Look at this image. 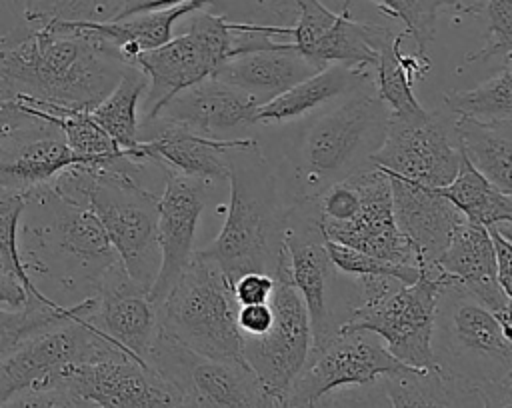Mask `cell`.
Wrapping results in <instances>:
<instances>
[{
    "label": "cell",
    "instance_id": "obj_18",
    "mask_svg": "<svg viewBox=\"0 0 512 408\" xmlns=\"http://www.w3.org/2000/svg\"><path fill=\"white\" fill-rule=\"evenodd\" d=\"M160 172L164 176V186L158 194L156 220L160 266L148 290V296L156 306L168 294L194 254L196 228L210 190L208 182L186 178L168 170Z\"/></svg>",
    "mask_w": 512,
    "mask_h": 408
},
{
    "label": "cell",
    "instance_id": "obj_15",
    "mask_svg": "<svg viewBox=\"0 0 512 408\" xmlns=\"http://www.w3.org/2000/svg\"><path fill=\"white\" fill-rule=\"evenodd\" d=\"M382 342L364 330H338L320 346L310 348L306 364L290 386L282 408L306 406L328 392L374 384L406 370Z\"/></svg>",
    "mask_w": 512,
    "mask_h": 408
},
{
    "label": "cell",
    "instance_id": "obj_2",
    "mask_svg": "<svg viewBox=\"0 0 512 408\" xmlns=\"http://www.w3.org/2000/svg\"><path fill=\"white\" fill-rule=\"evenodd\" d=\"M230 198L218 236L202 248L234 282L246 272H276L284 256V228L294 204L280 172L256 138L228 150Z\"/></svg>",
    "mask_w": 512,
    "mask_h": 408
},
{
    "label": "cell",
    "instance_id": "obj_25",
    "mask_svg": "<svg viewBox=\"0 0 512 408\" xmlns=\"http://www.w3.org/2000/svg\"><path fill=\"white\" fill-rule=\"evenodd\" d=\"M318 70L320 66L316 62L294 50L292 42L284 40L276 48L226 58L212 72V78L230 84L250 94L258 104H264Z\"/></svg>",
    "mask_w": 512,
    "mask_h": 408
},
{
    "label": "cell",
    "instance_id": "obj_27",
    "mask_svg": "<svg viewBox=\"0 0 512 408\" xmlns=\"http://www.w3.org/2000/svg\"><path fill=\"white\" fill-rule=\"evenodd\" d=\"M210 4L212 0H188L168 8L138 12L120 20L76 24L114 50L122 62L134 64L138 54L166 44L172 38V28L180 18L208 8Z\"/></svg>",
    "mask_w": 512,
    "mask_h": 408
},
{
    "label": "cell",
    "instance_id": "obj_3",
    "mask_svg": "<svg viewBox=\"0 0 512 408\" xmlns=\"http://www.w3.org/2000/svg\"><path fill=\"white\" fill-rule=\"evenodd\" d=\"M18 246L26 272L56 280L80 298L94 296L118 256L92 208L52 184L24 196Z\"/></svg>",
    "mask_w": 512,
    "mask_h": 408
},
{
    "label": "cell",
    "instance_id": "obj_13",
    "mask_svg": "<svg viewBox=\"0 0 512 408\" xmlns=\"http://www.w3.org/2000/svg\"><path fill=\"white\" fill-rule=\"evenodd\" d=\"M274 280L272 326L260 336H242V360L264 392L282 406L310 354L312 330L306 306L290 282L286 254L274 272Z\"/></svg>",
    "mask_w": 512,
    "mask_h": 408
},
{
    "label": "cell",
    "instance_id": "obj_24",
    "mask_svg": "<svg viewBox=\"0 0 512 408\" xmlns=\"http://www.w3.org/2000/svg\"><path fill=\"white\" fill-rule=\"evenodd\" d=\"M390 180L394 220L410 240L418 268H432L448 244L454 226L464 218L438 188L386 174Z\"/></svg>",
    "mask_w": 512,
    "mask_h": 408
},
{
    "label": "cell",
    "instance_id": "obj_43",
    "mask_svg": "<svg viewBox=\"0 0 512 408\" xmlns=\"http://www.w3.org/2000/svg\"><path fill=\"white\" fill-rule=\"evenodd\" d=\"M42 122H48V120L32 114L22 104L14 100H0V142L22 128L38 126Z\"/></svg>",
    "mask_w": 512,
    "mask_h": 408
},
{
    "label": "cell",
    "instance_id": "obj_11",
    "mask_svg": "<svg viewBox=\"0 0 512 408\" xmlns=\"http://www.w3.org/2000/svg\"><path fill=\"white\" fill-rule=\"evenodd\" d=\"M236 42L232 20L220 12L198 10L188 30L172 36L166 44L138 54L136 66L146 74V116L154 118L158 108L176 92L212 76L230 58Z\"/></svg>",
    "mask_w": 512,
    "mask_h": 408
},
{
    "label": "cell",
    "instance_id": "obj_32",
    "mask_svg": "<svg viewBox=\"0 0 512 408\" xmlns=\"http://www.w3.org/2000/svg\"><path fill=\"white\" fill-rule=\"evenodd\" d=\"M390 408H456L460 392L436 368H406L378 380Z\"/></svg>",
    "mask_w": 512,
    "mask_h": 408
},
{
    "label": "cell",
    "instance_id": "obj_5",
    "mask_svg": "<svg viewBox=\"0 0 512 408\" xmlns=\"http://www.w3.org/2000/svg\"><path fill=\"white\" fill-rule=\"evenodd\" d=\"M390 120L374 82L344 96L340 104L316 116L296 138L288 154V172L280 174L292 202L314 200L330 184L372 166Z\"/></svg>",
    "mask_w": 512,
    "mask_h": 408
},
{
    "label": "cell",
    "instance_id": "obj_34",
    "mask_svg": "<svg viewBox=\"0 0 512 408\" xmlns=\"http://www.w3.org/2000/svg\"><path fill=\"white\" fill-rule=\"evenodd\" d=\"M380 10L404 24V32L414 40L416 52L428 54L436 36V20L444 10L474 14L482 0H376ZM350 6V0H344Z\"/></svg>",
    "mask_w": 512,
    "mask_h": 408
},
{
    "label": "cell",
    "instance_id": "obj_26",
    "mask_svg": "<svg viewBox=\"0 0 512 408\" xmlns=\"http://www.w3.org/2000/svg\"><path fill=\"white\" fill-rule=\"evenodd\" d=\"M372 84V68H356L348 64H328L284 90L276 98L264 102L256 110L258 124H282L304 118L336 98Z\"/></svg>",
    "mask_w": 512,
    "mask_h": 408
},
{
    "label": "cell",
    "instance_id": "obj_4",
    "mask_svg": "<svg viewBox=\"0 0 512 408\" xmlns=\"http://www.w3.org/2000/svg\"><path fill=\"white\" fill-rule=\"evenodd\" d=\"M142 172L144 162L124 154L110 166L74 164L50 184L92 208L128 276L150 290L160 266L158 194L144 186Z\"/></svg>",
    "mask_w": 512,
    "mask_h": 408
},
{
    "label": "cell",
    "instance_id": "obj_39",
    "mask_svg": "<svg viewBox=\"0 0 512 408\" xmlns=\"http://www.w3.org/2000/svg\"><path fill=\"white\" fill-rule=\"evenodd\" d=\"M300 408H390V404L380 388V382H374L328 392L326 396Z\"/></svg>",
    "mask_w": 512,
    "mask_h": 408
},
{
    "label": "cell",
    "instance_id": "obj_9",
    "mask_svg": "<svg viewBox=\"0 0 512 408\" xmlns=\"http://www.w3.org/2000/svg\"><path fill=\"white\" fill-rule=\"evenodd\" d=\"M92 304L94 296L74 302L70 316L36 330L0 358V404L20 390L50 386L70 364L128 356L86 320Z\"/></svg>",
    "mask_w": 512,
    "mask_h": 408
},
{
    "label": "cell",
    "instance_id": "obj_40",
    "mask_svg": "<svg viewBox=\"0 0 512 408\" xmlns=\"http://www.w3.org/2000/svg\"><path fill=\"white\" fill-rule=\"evenodd\" d=\"M0 408H78L76 402L60 386L26 388L10 396Z\"/></svg>",
    "mask_w": 512,
    "mask_h": 408
},
{
    "label": "cell",
    "instance_id": "obj_28",
    "mask_svg": "<svg viewBox=\"0 0 512 408\" xmlns=\"http://www.w3.org/2000/svg\"><path fill=\"white\" fill-rule=\"evenodd\" d=\"M462 156L498 190L512 194V120L480 122L454 116Z\"/></svg>",
    "mask_w": 512,
    "mask_h": 408
},
{
    "label": "cell",
    "instance_id": "obj_47",
    "mask_svg": "<svg viewBox=\"0 0 512 408\" xmlns=\"http://www.w3.org/2000/svg\"><path fill=\"white\" fill-rule=\"evenodd\" d=\"M0 272H4V268H2V262H0Z\"/></svg>",
    "mask_w": 512,
    "mask_h": 408
},
{
    "label": "cell",
    "instance_id": "obj_21",
    "mask_svg": "<svg viewBox=\"0 0 512 408\" xmlns=\"http://www.w3.org/2000/svg\"><path fill=\"white\" fill-rule=\"evenodd\" d=\"M258 106L250 94L208 76L168 98L150 120L206 138L228 140L240 138V132L258 124Z\"/></svg>",
    "mask_w": 512,
    "mask_h": 408
},
{
    "label": "cell",
    "instance_id": "obj_17",
    "mask_svg": "<svg viewBox=\"0 0 512 408\" xmlns=\"http://www.w3.org/2000/svg\"><path fill=\"white\" fill-rule=\"evenodd\" d=\"M348 178L360 194V208L346 222H320L324 236L394 264L418 266L410 240L394 220L390 180L386 172L372 164Z\"/></svg>",
    "mask_w": 512,
    "mask_h": 408
},
{
    "label": "cell",
    "instance_id": "obj_33",
    "mask_svg": "<svg viewBox=\"0 0 512 408\" xmlns=\"http://www.w3.org/2000/svg\"><path fill=\"white\" fill-rule=\"evenodd\" d=\"M406 32H394L392 38L380 48L378 62L372 68V82L378 98L388 106L392 116L398 118H418L426 114V108L418 102L414 94V84L410 82L404 62H402V42Z\"/></svg>",
    "mask_w": 512,
    "mask_h": 408
},
{
    "label": "cell",
    "instance_id": "obj_42",
    "mask_svg": "<svg viewBox=\"0 0 512 408\" xmlns=\"http://www.w3.org/2000/svg\"><path fill=\"white\" fill-rule=\"evenodd\" d=\"M508 224H492L486 226L492 248H494V264H496V280L502 290L512 296V238L510 232L500 228Z\"/></svg>",
    "mask_w": 512,
    "mask_h": 408
},
{
    "label": "cell",
    "instance_id": "obj_45",
    "mask_svg": "<svg viewBox=\"0 0 512 408\" xmlns=\"http://www.w3.org/2000/svg\"><path fill=\"white\" fill-rule=\"evenodd\" d=\"M476 408H512V380L476 390Z\"/></svg>",
    "mask_w": 512,
    "mask_h": 408
},
{
    "label": "cell",
    "instance_id": "obj_36",
    "mask_svg": "<svg viewBox=\"0 0 512 408\" xmlns=\"http://www.w3.org/2000/svg\"><path fill=\"white\" fill-rule=\"evenodd\" d=\"M24 208V196L16 192L0 190V262L4 272L12 274L28 296L50 298L32 282L30 274L24 268L20 246H18V222Z\"/></svg>",
    "mask_w": 512,
    "mask_h": 408
},
{
    "label": "cell",
    "instance_id": "obj_14",
    "mask_svg": "<svg viewBox=\"0 0 512 408\" xmlns=\"http://www.w3.org/2000/svg\"><path fill=\"white\" fill-rule=\"evenodd\" d=\"M454 116L446 110H426L418 118L390 114L386 136L370 162L406 182L440 188L460 164Z\"/></svg>",
    "mask_w": 512,
    "mask_h": 408
},
{
    "label": "cell",
    "instance_id": "obj_6",
    "mask_svg": "<svg viewBox=\"0 0 512 408\" xmlns=\"http://www.w3.org/2000/svg\"><path fill=\"white\" fill-rule=\"evenodd\" d=\"M430 348L434 368L460 390L512 380V332L460 284L440 292Z\"/></svg>",
    "mask_w": 512,
    "mask_h": 408
},
{
    "label": "cell",
    "instance_id": "obj_30",
    "mask_svg": "<svg viewBox=\"0 0 512 408\" xmlns=\"http://www.w3.org/2000/svg\"><path fill=\"white\" fill-rule=\"evenodd\" d=\"M146 88V74L136 64H128L116 86L92 110H88L90 118L124 152L138 144V102Z\"/></svg>",
    "mask_w": 512,
    "mask_h": 408
},
{
    "label": "cell",
    "instance_id": "obj_38",
    "mask_svg": "<svg viewBox=\"0 0 512 408\" xmlns=\"http://www.w3.org/2000/svg\"><path fill=\"white\" fill-rule=\"evenodd\" d=\"M474 14L486 18V44L470 52L466 62H484L494 56L510 58L512 52V0H482Z\"/></svg>",
    "mask_w": 512,
    "mask_h": 408
},
{
    "label": "cell",
    "instance_id": "obj_8",
    "mask_svg": "<svg viewBox=\"0 0 512 408\" xmlns=\"http://www.w3.org/2000/svg\"><path fill=\"white\" fill-rule=\"evenodd\" d=\"M284 254L290 282L310 318V348L320 346L340 330L356 308V288L352 278L338 272L328 258L316 198L290 206L284 228Z\"/></svg>",
    "mask_w": 512,
    "mask_h": 408
},
{
    "label": "cell",
    "instance_id": "obj_37",
    "mask_svg": "<svg viewBox=\"0 0 512 408\" xmlns=\"http://www.w3.org/2000/svg\"><path fill=\"white\" fill-rule=\"evenodd\" d=\"M326 252L334 268L352 278L354 276H390L400 280L402 284H412L420 274L418 266L394 264V262L358 252L354 248H348L344 244L332 242L328 238H326Z\"/></svg>",
    "mask_w": 512,
    "mask_h": 408
},
{
    "label": "cell",
    "instance_id": "obj_44",
    "mask_svg": "<svg viewBox=\"0 0 512 408\" xmlns=\"http://www.w3.org/2000/svg\"><path fill=\"white\" fill-rule=\"evenodd\" d=\"M274 320V312L270 302L268 304H250L238 306L236 310V324L242 336H260L264 334Z\"/></svg>",
    "mask_w": 512,
    "mask_h": 408
},
{
    "label": "cell",
    "instance_id": "obj_12",
    "mask_svg": "<svg viewBox=\"0 0 512 408\" xmlns=\"http://www.w3.org/2000/svg\"><path fill=\"white\" fill-rule=\"evenodd\" d=\"M146 362L180 392L190 408H282L264 392L246 362L196 354L162 332Z\"/></svg>",
    "mask_w": 512,
    "mask_h": 408
},
{
    "label": "cell",
    "instance_id": "obj_20",
    "mask_svg": "<svg viewBox=\"0 0 512 408\" xmlns=\"http://www.w3.org/2000/svg\"><path fill=\"white\" fill-rule=\"evenodd\" d=\"M248 140L250 136L216 140L158 120H144L138 128V144L124 154L158 170L212 184L228 178V150Z\"/></svg>",
    "mask_w": 512,
    "mask_h": 408
},
{
    "label": "cell",
    "instance_id": "obj_29",
    "mask_svg": "<svg viewBox=\"0 0 512 408\" xmlns=\"http://www.w3.org/2000/svg\"><path fill=\"white\" fill-rule=\"evenodd\" d=\"M438 194H442L464 218L482 226L512 222V194L492 186L464 156H460L454 178L440 186Z\"/></svg>",
    "mask_w": 512,
    "mask_h": 408
},
{
    "label": "cell",
    "instance_id": "obj_41",
    "mask_svg": "<svg viewBox=\"0 0 512 408\" xmlns=\"http://www.w3.org/2000/svg\"><path fill=\"white\" fill-rule=\"evenodd\" d=\"M274 286H276V280L272 274L246 272L232 282V294L238 306L268 304L272 298Z\"/></svg>",
    "mask_w": 512,
    "mask_h": 408
},
{
    "label": "cell",
    "instance_id": "obj_23",
    "mask_svg": "<svg viewBox=\"0 0 512 408\" xmlns=\"http://www.w3.org/2000/svg\"><path fill=\"white\" fill-rule=\"evenodd\" d=\"M80 164L52 122L22 128L0 142V190L30 194Z\"/></svg>",
    "mask_w": 512,
    "mask_h": 408
},
{
    "label": "cell",
    "instance_id": "obj_46",
    "mask_svg": "<svg viewBox=\"0 0 512 408\" xmlns=\"http://www.w3.org/2000/svg\"><path fill=\"white\" fill-rule=\"evenodd\" d=\"M28 294L22 284L8 272H0V306H22Z\"/></svg>",
    "mask_w": 512,
    "mask_h": 408
},
{
    "label": "cell",
    "instance_id": "obj_1",
    "mask_svg": "<svg viewBox=\"0 0 512 408\" xmlns=\"http://www.w3.org/2000/svg\"><path fill=\"white\" fill-rule=\"evenodd\" d=\"M126 66L76 22H26L0 38V100L88 112L116 86Z\"/></svg>",
    "mask_w": 512,
    "mask_h": 408
},
{
    "label": "cell",
    "instance_id": "obj_7",
    "mask_svg": "<svg viewBox=\"0 0 512 408\" xmlns=\"http://www.w3.org/2000/svg\"><path fill=\"white\" fill-rule=\"evenodd\" d=\"M236 310L238 304L228 276L210 256L194 250L190 262L158 304V326L162 334L196 354L244 362Z\"/></svg>",
    "mask_w": 512,
    "mask_h": 408
},
{
    "label": "cell",
    "instance_id": "obj_10",
    "mask_svg": "<svg viewBox=\"0 0 512 408\" xmlns=\"http://www.w3.org/2000/svg\"><path fill=\"white\" fill-rule=\"evenodd\" d=\"M450 280L436 268H420L412 284H404L372 306L354 310L340 330L374 334L400 364L408 368H434L432 326L442 288Z\"/></svg>",
    "mask_w": 512,
    "mask_h": 408
},
{
    "label": "cell",
    "instance_id": "obj_16",
    "mask_svg": "<svg viewBox=\"0 0 512 408\" xmlns=\"http://www.w3.org/2000/svg\"><path fill=\"white\" fill-rule=\"evenodd\" d=\"M50 386L66 390L78 408H190L160 372L132 356L70 364Z\"/></svg>",
    "mask_w": 512,
    "mask_h": 408
},
{
    "label": "cell",
    "instance_id": "obj_31",
    "mask_svg": "<svg viewBox=\"0 0 512 408\" xmlns=\"http://www.w3.org/2000/svg\"><path fill=\"white\" fill-rule=\"evenodd\" d=\"M446 112L480 122L512 120V60L504 58L502 68L470 90L444 94Z\"/></svg>",
    "mask_w": 512,
    "mask_h": 408
},
{
    "label": "cell",
    "instance_id": "obj_35",
    "mask_svg": "<svg viewBox=\"0 0 512 408\" xmlns=\"http://www.w3.org/2000/svg\"><path fill=\"white\" fill-rule=\"evenodd\" d=\"M74 304L64 306L52 298L28 296L22 306H0V358L12 352L24 338L72 314Z\"/></svg>",
    "mask_w": 512,
    "mask_h": 408
},
{
    "label": "cell",
    "instance_id": "obj_22",
    "mask_svg": "<svg viewBox=\"0 0 512 408\" xmlns=\"http://www.w3.org/2000/svg\"><path fill=\"white\" fill-rule=\"evenodd\" d=\"M434 266L450 282L460 284L472 298L486 306L498 318L506 332H512V296H508L496 280L494 248L486 226L462 218L454 226L448 244Z\"/></svg>",
    "mask_w": 512,
    "mask_h": 408
},
{
    "label": "cell",
    "instance_id": "obj_19",
    "mask_svg": "<svg viewBox=\"0 0 512 408\" xmlns=\"http://www.w3.org/2000/svg\"><path fill=\"white\" fill-rule=\"evenodd\" d=\"M86 320L128 356L146 362L160 332L158 306L120 260L104 274ZM148 364V362H146Z\"/></svg>",
    "mask_w": 512,
    "mask_h": 408
}]
</instances>
